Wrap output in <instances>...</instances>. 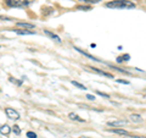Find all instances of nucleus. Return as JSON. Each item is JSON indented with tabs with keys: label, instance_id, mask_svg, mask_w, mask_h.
<instances>
[{
	"label": "nucleus",
	"instance_id": "nucleus-15",
	"mask_svg": "<svg viewBox=\"0 0 146 138\" xmlns=\"http://www.w3.org/2000/svg\"><path fill=\"white\" fill-rule=\"evenodd\" d=\"M12 131L16 133V135L18 136V135H21V128H20V126H17V125H15L13 126V128H12Z\"/></svg>",
	"mask_w": 146,
	"mask_h": 138
},
{
	"label": "nucleus",
	"instance_id": "nucleus-16",
	"mask_svg": "<svg viewBox=\"0 0 146 138\" xmlns=\"http://www.w3.org/2000/svg\"><path fill=\"white\" fill-rule=\"evenodd\" d=\"M80 1H84V3H90V4H98V3L101 1V0H80Z\"/></svg>",
	"mask_w": 146,
	"mask_h": 138
},
{
	"label": "nucleus",
	"instance_id": "nucleus-21",
	"mask_svg": "<svg viewBox=\"0 0 146 138\" xmlns=\"http://www.w3.org/2000/svg\"><path fill=\"white\" fill-rule=\"evenodd\" d=\"M86 98H88L89 100H94V99H95V96H94V95H91V94H88V95H86Z\"/></svg>",
	"mask_w": 146,
	"mask_h": 138
},
{
	"label": "nucleus",
	"instance_id": "nucleus-10",
	"mask_svg": "<svg viewBox=\"0 0 146 138\" xmlns=\"http://www.w3.org/2000/svg\"><path fill=\"white\" fill-rule=\"evenodd\" d=\"M16 33L17 34H34L33 31H27V29H16Z\"/></svg>",
	"mask_w": 146,
	"mask_h": 138
},
{
	"label": "nucleus",
	"instance_id": "nucleus-2",
	"mask_svg": "<svg viewBox=\"0 0 146 138\" xmlns=\"http://www.w3.org/2000/svg\"><path fill=\"white\" fill-rule=\"evenodd\" d=\"M33 3V0H6V4L11 7H23Z\"/></svg>",
	"mask_w": 146,
	"mask_h": 138
},
{
	"label": "nucleus",
	"instance_id": "nucleus-1",
	"mask_svg": "<svg viewBox=\"0 0 146 138\" xmlns=\"http://www.w3.org/2000/svg\"><path fill=\"white\" fill-rule=\"evenodd\" d=\"M106 6L112 9H133L135 7V4L129 0H113V1L107 3Z\"/></svg>",
	"mask_w": 146,
	"mask_h": 138
},
{
	"label": "nucleus",
	"instance_id": "nucleus-23",
	"mask_svg": "<svg viewBox=\"0 0 146 138\" xmlns=\"http://www.w3.org/2000/svg\"><path fill=\"white\" fill-rule=\"evenodd\" d=\"M80 138H89V137H80Z\"/></svg>",
	"mask_w": 146,
	"mask_h": 138
},
{
	"label": "nucleus",
	"instance_id": "nucleus-19",
	"mask_svg": "<svg viewBox=\"0 0 146 138\" xmlns=\"http://www.w3.org/2000/svg\"><path fill=\"white\" fill-rule=\"evenodd\" d=\"M118 83H123V84H129V82L128 81H124V80H117Z\"/></svg>",
	"mask_w": 146,
	"mask_h": 138
},
{
	"label": "nucleus",
	"instance_id": "nucleus-12",
	"mask_svg": "<svg viewBox=\"0 0 146 138\" xmlns=\"http://www.w3.org/2000/svg\"><path fill=\"white\" fill-rule=\"evenodd\" d=\"M70 119H71V120L80 121V122H83V121H84L83 119H80V117H79V116H78V115H77V114H73V113H71V114H70Z\"/></svg>",
	"mask_w": 146,
	"mask_h": 138
},
{
	"label": "nucleus",
	"instance_id": "nucleus-18",
	"mask_svg": "<svg viewBox=\"0 0 146 138\" xmlns=\"http://www.w3.org/2000/svg\"><path fill=\"white\" fill-rule=\"evenodd\" d=\"M98 94H99V95H101V96H104V98H110V95H108V94L102 93V92H98Z\"/></svg>",
	"mask_w": 146,
	"mask_h": 138
},
{
	"label": "nucleus",
	"instance_id": "nucleus-6",
	"mask_svg": "<svg viewBox=\"0 0 146 138\" xmlns=\"http://www.w3.org/2000/svg\"><path fill=\"white\" fill-rule=\"evenodd\" d=\"M17 26H18V27H22V28H26V29H32V28H34V25L27 23V22H17Z\"/></svg>",
	"mask_w": 146,
	"mask_h": 138
},
{
	"label": "nucleus",
	"instance_id": "nucleus-20",
	"mask_svg": "<svg viewBox=\"0 0 146 138\" xmlns=\"http://www.w3.org/2000/svg\"><path fill=\"white\" fill-rule=\"evenodd\" d=\"M125 138H146V137H140V136H130V135H128V136H125Z\"/></svg>",
	"mask_w": 146,
	"mask_h": 138
},
{
	"label": "nucleus",
	"instance_id": "nucleus-7",
	"mask_svg": "<svg viewBox=\"0 0 146 138\" xmlns=\"http://www.w3.org/2000/svg\"><path fill=\"white\" fill-rule=\"evenodd\" d=\"M10 132H11V128L7 125H3L1 127H0V133H1V135L7 136V135H10Z\"/></svg>",
	"mask_w": 146,
	"mask_h": 138
},
{
	"label": "nucleus",
	"instance_id": "nucleus-14",
	"mask_svg": "<svg viewBox=\"0 0 146 138\" xmlns=\"http://www.w3.org/2000/svg\"><path fill=\"white\" fill-rule=\"evenodd\" d=\"M72 84H73V86H76V87H78L79 89H83V90H84V89H86V88H85V86H83V84L78 83V82H77V81H72Z\"/></svg>",
	"mask_w": 146,
	"mask_h": 138
},
{
	"label": "nucleus",
	"instance_id": "nucleus-13",
	"mask_svg": "<svg viewBox=\"0 0 146 138\" xmlns=\"http://www.w3.org/2000/svg\"><path fill=\"white\" fill-rule=\"evenodd\" d=\"M129 59H130L129 55H128V54H124V55H122V56L118 58V59H117V61H118V62H122V61H128V60H129Z\"/></svg>",
	"mask_w": 146,
	"mask_h": 138
},
{
	"label": "nucleus",
	"instance_id": "nucleus-24",
	"mask_svg": "<svg viewBox=\"0 0 146 138\" xmlns=\"http://www.w3.org/2000/svg\"><path fill=\"white\" fill-rule=\"evenodd\" d=\"M145 98H146V95H145Z\"/></svg>",
	"mask_w": 146,
	"mask_h": 138
},
{
	"label": "nucleus",
	"instance_id": "nucleus-11",
	"mask_svg": "<svg viewBox=\"0 0 146 138\" xmlns=\"http://www.w3.org/2000/svg\"><path fill=\"white\" fill-rule=\"evenodd\" d=\"M45 34H46V36H49V37H51L52 39L57 40V42H61L60 37H58V36H56V34H54V33H51V32H49V31H45Z\"/></svg>",
	"mask_w": 146,
	"mask_h": 138
},
{
	"label": "nucleus",
	"instance_id": "nucleus-4",
	"mask_svg": "<svg viewBox=\"0 0 146 138\" xmlns=\"http://www.w3.org/2000/svg\"><path fill=\"white\" fill-rule=\"evenodd\" d=\"M108 126H112V127H117V126H124L127 125V121L124 120H119V121H110L107 122Z\"/></svg>",
	"mask_w": 146,
	"mask_h": 138
},
{
	"label": "nucleus",
	"instance_id": "nucleus-22",
	"mask_svg": "<svg viewBox=\"0 0 146 138\" xmlns=\"http://www.w3.org/2000/svg\"><path fill=\"white\" fill-rule=\"evenodd\" d=\"M80 10H90V7L89 6H82V7H79Z\"/></svg>",
	"mask_w": 146,
	"mask_h": 138
},
{
	"label": "nucleus",
	"instance_id": "nucleus-8",
	"mask_svg": "<svg viewBox=\"0 0 146 138\" xmlns=\"http://www.w3.org/2000/svg\"><path fill=\"white\" fill-rule=\"evenodd\" d=\"M130 120L133 121V122H141V121H143V119H141V116H140V115L131 114V116H130Z\"/></svg>",
	"mask_w": 146,
	"mask_h": 138
},
{
	"label": "nucleus",
	"instance_id": "nucleus-9",
	"mask_svg": "<svg viewBox=\"0 0 146 138\" xmlns=\"http://www.w3.org/2000/svg\"><path fill=\"white\" fill-rule=\"evenodd\" d=\"M113 133H117V135H121V136H128V133L125 130H121V128H117V130H111Z\"/></svg>",
	"mask_w": 146,
	"mask_h": 138
},
{
	"label": "nucleus",
	"instance_id": "nucleus-3",
	"mask_svg": "<svg viewBox=\"0 0 146 138\" xmlns=\"http://www.w3.org/2000/svg\"><path fill=\"white\" fill-rule=\"evenodd\" d=\"M5 113L9 119H12V120H18V119H20V114H18L16 110H13L12 108H6Z\"/></svg>",
	"mask_w": 146,
	"mask_h": 138
},
{
	"label": "nucleus",
	"instance_id": "nucleus-17",
	"mask_svg": "<svg viewBox=\"0 0 146 138\" xmlns=\"http://www.w3.org/2000/svg\"><path fill=\"white\" fill-rule=\"evenodd\" d=\"M27 137L28 138H36V135L34 132H27Z\"/></svg>",
	"mask_w": 146,
	"mask_h": 138
},
{
	"label": "nucleus",
	"instance_id": "nucleus-5",
	"mask_svg": "<svg viewBox=\"0 0 146 138\" xmlns=\"http://www.w3.org/2000/svg\"><path fill=\"white\" fill-rule=\"evenodd\" d=\"M89 68H91V70L95 71V72H98L99 75H102V76H106V77H111V78H113V75H112V73H108V72H105V71H102V70H99V68H96V67H89Z\"/></svg>",
	"mask_w": 146,
	"mask_h": 138
}]
</instances>
